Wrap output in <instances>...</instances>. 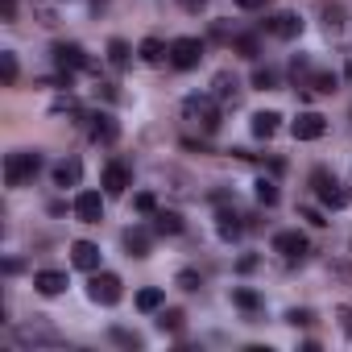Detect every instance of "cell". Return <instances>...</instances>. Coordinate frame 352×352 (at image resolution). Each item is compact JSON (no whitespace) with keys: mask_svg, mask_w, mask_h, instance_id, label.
I'll use <instances>...</instances> for the list:
<instances>
[{"mask_svg":"<svg viewBox=\"0 0 352 352\" xmlns=\"http://www.w3.org/2000/svg\"><path fill=\"white\" fill-rule=\"evenodd\" d=\"M187 5H191V9H195V5H204V0H187Z\"/></svg>","mask_w":352,"mask_h":352,"instance_id":"42","label":"cell"},{"mask_svg":"<svg viewBox=\"0 0 352 352\" xmlns=\"http://www.w3.org/2000/svg\"><path fill=\"white\" fill-rule=\"evenodd\" d=\"M212 87H216V100H236V96H241V79H236L232 71H220Z\"/></svg>","mask_w":352,"mask_h":352,"instance_id":"18","label":"cell"},{"mask_svg":"<svg viewBox=\"0 0 352 352\" xmlns=\"http://www.w3.org/2000/svg\"><path fill=\"white\" fill-rule=\"evenodd\" d=\"M232 42H236V50H241V54H245V58H257V50H261V46H257V38H253V34H241V38H232Z\"/></svg>","mask_w":352,"mask_h":352,"instance_id":"33","label":"cell"},{"mask_svg":"<svg viewBox=\"0 0 352 352\" xmlns=\"http://www.w3.org/2000/svg\"><path fill=\"white\" fill-rule=\"evenodd\" d=\"M216 228H220V236H224V241H236L245 224H241V216H236V212H220V224H216Z\"/></svg>","mask_w":352,"mask_h":352,"instance_id":"24","label":"cell"},{"mask_svg":"<svg viewBox=\"0 0 352 352\" xmlns=\"http://www.w3.org/2000/svg\"><path fill=\"white\" fill-rule=\"evenodd\" d=\"M104 5H108V0H91V9H96V13H100V9H104Z\"/></svg>","mask_w":352,"mask_h":352,"instance_id":"41","label":"cell"},{"mask_svg":"<svg viewBox=\"0 0 352 352\" xmlns=\"http://www.w3.org/2000/svg\"><path fill=\"white\" fill-rule=\"evenodd\" d=\"M274 249H278L286 261H298V257L307 253V236H302V232H278V236H274Z\"/></svg>","mask_w":352,"mask_h":352,"instance_id":"13","label":"cell"},{"mask_svg":"<svg viewBox=\"0 0 352 352\" xmlns=\"http://www.w3.org/2000/svg\"><path fill=\"white\" fill-rule=\"evenodd\" d=\"M133 208H137V212H141V216H153V212H157V199H153V195H149V191H141V195H137V199H133Z\"/></svg>","mask_w":352,"mask_h":352,"instance_id":"34","label":"cell"},{"mask_svg":"<svg viewBox=\"0 0 352 352\" xmlns=\"http://www.w3.org/2000/svg\"><path fill=\"white\" fill-rule=\"evenodd\" d=\"M315 187H319V204L323 208H331V212H344L348 204H352V191L340 183V179H331V174H315Z\"/></svg>","mask_w":352,"mask_h":352,"instance_id":"4","label":"cell"},{"mask_svg":"<svg viewBox=\"0 0 352 352\" xmlns=\"http://www.w3.org/2000/svg\"><path fill=\"white\" fill-rule=\"evenodd\" d=\"M13 336H17V344H25V348H54V344H63L58 331L46 327V323H21Z\"/></svg>","mask_w":352,"mask_h":352,"instance_id":"7","label":"cell"},{"mask_svg":"<svg viewBox=\"0 0 352 352\" xmlns=\"http://www.w3.org/2000/svg\"><path fill=\"white\" fill-rule=\"evenodd\" d=\"M67 286H71V282H67V274H63V270H38V274H34V290H38V294H46V298H58Z\"/></svg>","mask_w":352,"mask_h":352,"instance_id":"12","label":"cell"},{"mask_svg":"<svg viewBox=\"0 0 352 352\" xmlns=\"http://www.w3.org/2000/svg\"><path fill=\"white\" fill-rule=\"evenodd\" d=\"M278 120H282L278 112H257L253 116V137H274L278 133Z\"/></svg>","mask_w":352,"mask_h":352,"instance_id":"22","label":"cell"},{"mask_svg":"<svg viewBox=\"0 0 352 352\" xmlns=\"http://www.w3.org/2000/svg\"><path fill=\"white\" fill-rule=\"evenodd\" d=\"M91 120V141H100V145H112L116 137H120V129H116V120L108 116V112H96V116H87Z\"/></svg>","mask_w":352,"mask_h":352,"instance_id":"15","label":"cell"},{"mask_svg":"<svg viewBox=\"0 0 352 352\" xmlns=\"http://www.w3.org/2000/svg\"><path fill=\"white\" fill-rule=\"evenodd\" d=\"M50 112H54V116H58V112H79V104L67 96V100H54V108H50Z\"/></svg>","mask_w":352,"mask_h":352,"instance_id":"37","label":"cell"},{"mask_svg":"<svg viewBox=\"0 0 352 352\" xmlns=\"http://www.w3.org/2000/svg\"><path fill=\"white\" fill-rule=\"evenodd\" d=\"M236 5H241V9H265L270 0H236Z\"/></svg>","mask_w":352,"mask_h":352,"instance_id":"40","label":"cell"},{"mask_svg":"<svg viewBox=\"0 0 352 352\" xmlns=\"http://www.w3.org/2000/svg\"><path fill=\"white\" fill-rule=\"evenodd\" d=\"M71 261H75L79 270L96 274V270H100V245H91V241H75V245H71Z\"/></svg>","mask_w":352,"mask_h":352,"instance_id":"14","label":"cell"},{"mask_svg":"<svg viewBox=\"0 0 352 352\" xmlns=\"http://www.w3.org/2000/svg\"><path fill=\"white\" fill-rule=\"evenodd\" d=\"M307 83H311V91H323V96H327V91H336V83H340V79H336L331 71H311V75H307Z\"/></svg>","mask_w":352,"mask_h":352,"instance_id":"26","label":"cell"},{"mask_svg":"<svg viewBox=\"0 0 352 352\" xmlns=\"http://www.w3.org/2000/svg\"><path fill=\"white\" fill-rule=\"evenodd\" d=\"M129 54H133V50H129L124 38H112V42H108V63H112V67H129Z\"/></svg>","mask_w":352,"mask_h":352,"instance_id":"25","label":"cell"},{"mask_svg":"<svg viewBox=\"0 0 352 352\" xmlns=\"http://www.w3.org/2000/svg\"><path fill=\"white\" fill-rule=\"evenodd\" d=\"M265 30H270L274 38H282V42H294V38L302 34V17H298V13H274V17L265 21Z\"/></svg>","mask_w":352,"mask_h":352,"instance_id":"10","label":"cell"},{"mask_svg":"<svg viewBox=\"0 0 352 352\" xmlns=\"http://www.w3.org/2000/svg\"><path fill=\"white\" fill-rule=\"evenodd\" d=\"M302 216H307V220H311V224H315V228H323V224H327V220H323V216H319V212H315V208H307V212H302Z\"/></svg>","mask_w":352,"mask_h":352,"instance_id":"39","label":"cell"},{"mask_svg":"<svg viewBox=\"0 0 352 352\" xmlns=\"http://www.w3.org/2000/svg\"><path fill=\"white\" fill-rule=\"evenodd\" d=\"M257 199H261L265 208H274V204H278V183H270V179H261V183H257Z\"/></svg>","mask_w":352,"mask_h":352,"instance_id":"31","label":"cell"},{"mask_svg":"<svg viewBox=\"0 0 352 352\" xmlns=\"http://www.w3.org/2000/svg\"><path fill=\"white\" fill-rule=\"evenodd\" d=\"M108 340H112V344H120V348H145V340H141L137 331H124V327H112V331H108Z\"/></svg>","mask_w":352,"mask_h":352,"instance_id":"27","label":"cell"},{"mask_svg":"<svg viewBox=\"0 0 352 352\" xmlns=\"http://www.w3.org/2000/svg\"><path fill=\"white\" fill-rule=\"evenodd\" d=\"M38 170H42V153L38 149H13L5 157V183L9 187H25Z\"/></svg>","mask_w":352,"mask_h":352,"instance_id":"1","label":"cell"},{"mask_svg":"<svg viewBox=\"0 0 352 352\" xmlns=\"http://www.w3.org/2000/svg\"><path fill=\"white\" fill-rule=\"evenodd\" d=\"M17 75H21L17 54H13V50H0V83H5V87H17Z\"/></svg>","mask_w":352,"mask_h":352,"instance_id":"21","label":"cell"},{"mask_svg":"<svg viewBox=\"0 0 352 352\" xmlns=\"http://www.w3.org/2000/svg\"><path fill=\"white\" fill-rule=\"evenodd\" d=\"M253 87H261V91H274V87H278V71H270V67H257V71H253Z\"/></svg>","mask_w":352,"mask_h":352,"instance_id":"29","label":"cell"},{"mask_svg":"<svg viewBox=\"0 0 352 352\" xmlns=\"http://www.w3.org/2000/svg\"><path fill=\"white\" fill-rule=\"evenodd\" d=\"M54 67L63 75H75V71H91V58L79 42H54Z\"/></svg>","mask_w":352,"mask_h":352,"instance_id":"5","label":"cell"},{"mask_svg":"<svg viewBox=\"0 0 352 352\" xmlns=\"http://www.w3.org/2000/svg\"><path fill=\"white\" fill-rule=\"evenodd\" d=\"M124 249H129V257H149V232L145 228H129L124 232Z\"/></svg>","mask_w":352,"mask_h":352,"instance_id":"19","label":"cell"},{"mask_svg":"<svg viewBox=\"0 0 352 352\" xmlns=\"http://www.w3.org/2000/svg\"><path fill=\"white\" fill-rule=\"evenodd\" d=\"M153 232H162V236L183 232V216L179 212H153Z\"/></svg>","mask_w":352,"mask_h":352,"instance_id":"20","label":"cell"},{"mask_svg":"<svg viewBox=\"0 0 352 352\" xmlns=\"http://www.w3.org/2000/svg\"><path fill=\"white\" fill-rule=\"evenodd\" d=\"M344 21H348L344 9H327V13H323V30H327V38H344V30H348Z\"/></svg>","mask_w":352,"mask_h":352,"instance_id":"23","label":"cell"},{"mask_svg":"<svg viewBox=\"0 0 352 352\" xmlns=\"http://www.w3.org/2000/svg\"><path fill=\"white\" fill-rule=\"evenodd\" d=\"M199 286H204V278H199L195 270H183V274H179V290H199Z\"/></svg>","mask_w":352,"mask_h":352,"instance_id":"35","label":"cell"},{"mask_svg":"<svg viewBox=\"0 0 352 352\" xmlns=\"http://www.w3.org/2000/svg\"><path fill=\"white\" fill-rule=\"evenodd\" d=\"M348 79H352V58H348Z\"/></svg>","mask_w":352,"mask_h":352,"instance_id":"43","label":"cell"},{"mask_svg":"<svg viewBox=\"0 0 352 352\" xmlns=\"http://www.w3.org/2000/svg\"><path fill=\"white\" fill-rule=\"evenodd\" d=\"M0 17H5V21H17V0H0Z\"/></svg>","mask_w":352,"mask_h":352,"instance_id":"36","label":"cell"},{"mask_svg":"<svg viewBox=\"0 0 352 352\" xmlns=\"http://www.w3.org/2000/svg\"><path fill=\"white\" fill-rule=\"evenodd\" d=\"M129 187H133V170L124 162H108L104 166V191L108 195H124Z\"/></svg>","mask_w":352,"mask_h":352,"instance_id":"9","label":"cell"},{"mask_svg":"<svg viewBox=\"0 0 352 352\" xmlns=\"http://www.w3.org/2000/svg\"><path fill=\"white\" fill-rule=\"evenodd\" d=\"M79 179H83V162L79 157H67V162L54 166V187H79Z\"/></svg>","mask_w":352,"mask_h":352,"instance_id":"16","label":"cell"},{"mask_svg":"<svg viewBox=\"0 0 352 352\" xmlns=\"http://www.w3.org/2000/svg\"><path fill=\"white\" fill-rule=\"evenodd\" d=\"M157 307H162V290H153V286H149V290H141V294H137V311L153 315Z\"/></svg>","mask_w":352,"mask_h":352,"instance_id":"28","label":"cell"},{"mask_svg":"<svg viewBox=\"0 0 352 352\" xmlns=\"http://www.w3.org/2000/svg\"><path fill=\"white\" fill-rule=\"evenodd\" d=\"M183 116L199 129V133H216L220 129V108L212 96H187L183 100Z\"/></svg>","mask_w":352,"mask_h":352,"instance_id":"2","label":"cell"},{"mask_svg":"<svg viewBox=\"0 0 352 352\" xmlns=\"http://www.w3.org/2000/svg\"><path fill=\"white\" fill-rule=\"evenodd\" d=\"M286 323H294V327H307V323H311V311H290V315H286Z\"/></svg>","mask_w":352,"mask_h":352,"instance_id":"38","label":"cell"},{"mask_svg":"<svg viewBox=\"0 0 352 352\" xmlns=\"http://www.w3.org/2000/svg\"><path fill=\"white\" fill-rule=\"evenodd\" d=\"M204 63V42L199 38H174L170 42V67L174 71H195Z\"/></svg>","mask_w":352,"mask_h":352,"instance_id":"3","label":"cell"},{"mask_svg":"<svg viewBox=\"0 0 352 352\" xmlns=\"http://www.w3.org/2000/svg\"><path fill=\"white\" fill-rule=\"evenodd\" d=\"M323 129H327V120H323L319 112H298L294 124H290V133H294L298 141H315V137H323Z\"/></svg>","mask_w":352,"mask_h":352,"instance_id":"11","label":"cell"},{"mask_svg":"<svg viewBox=\"0 0 352 352\" xmlns=\"http://www.w3.org/2000/svg\"><path fill=\"white\" fill-rule=\"evenodd\" d=\"M87 294H91V302H100V307H112V302H120V278L116 274H91V282H87Z\"/></svg>","mask_w":352,"mask_h":352,"instance_id":"6","label":"cell"},{"mask_svg":"<svg viewBox=\"0 0 352 352\" xmlns=\"http://www.w3.org/2000/svg\"><path fill=\"white\" fill-rule=\"evenodd\" d=\"M141 63H149V67L170 63V46H166L162 38H145V42H141Z\"/></svg>","mask_w":352,"mask_h":352,"instance_id":"17","label":"cell"},{"mask_svg":"<svg viewBox=\"0 0 352 352\" xmlns=\"http://www.w3.org/2000/svg\"><path fill=\"white\" fill-rule=\"evenodd\" d=\"M75 216L83 224H100L104 220V195L100 191H79L75 195Z\"/></svg>","mask_w":352,"mask_h":352,"instance_id":"8","label":"cell"},{"mask_svg":"<svg viewBox=\"0 0 352 352\" xmlns=\"http://www.w3.org/2000/svg\"><path fill=\"white\" fill-rule=\"evenodd\" d=\"M157 327H162V331H179V327H183V311H174V307L162 311V315H157Z\"/></svg>","mask_w":352,"mask_h":352,"instance_id":"30","label":"cell"},{"mask_svg":"<svg viewBox=\"0 0 352 352\" xmlns=\"http://www.w3.org/2000/svg\"><path fill=\"white\" fill-rule=\"evenodd\" d=\"M232 302H236L241 311H257V307H261V298H257L253 290H232Z\"/></svg>","mask_w":352,"mask_h":352,"instance_id":"32","label":"cell"}]
</instances>
